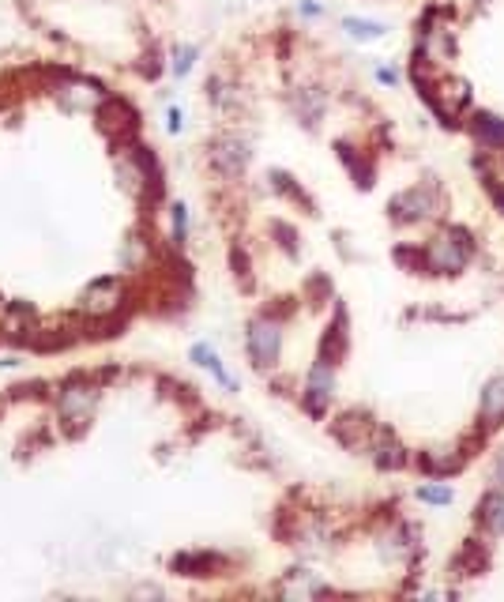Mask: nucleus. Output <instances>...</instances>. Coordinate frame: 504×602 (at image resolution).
<instances>
[{
  "mask_svg": "<svg viewBox=\"0 0 504 602\" xmlns=\"http://www.w3.org/2000/svg\"><path fill=\"white\" fill-rule=\"evenodd\" d=\"M467 256H470V237L463 234V230H448L444 237H436L433 241V249H429V260H433V268L436 271H459L467 264Z\"/></svg>",
  "mask_w": 504,
  "mask_h": 602,
  "instance_id": "nucleus-1",
  "label": "nucleus"
},
{
  "mask_svg": "<svg viewBox=\"0 0 504 602\" xmlns=\"http://www.w3.org/2000/svg\"><path fill=\"white\" fill-rule=\"evenodd\" d=\"M279 343H282L279 324H271V320H256V324L248 327V354H252V361H256L260 369L275 365V358H279Z\"/></svg>",
  "mask_w": 504,
  "mask_h": 602,
  "instance_id": "nucleus-2",
  "label": "nucleus"
},
{
  "mask_svg": "<svg viewBox=\"0 0 504 602\" xmlns=\"http://www.w3.org/2000/svg\"><path fill=\"white\" fill-rule=\"evenodd\" d=\"M396 215L403 218V222H414V218L433 215V192L429 189H414L407 196H399V200H396Z\"/></svg>",
  "mask_w": 504,
  "mask_h": 602,
  "instance_id": "nucleus-3",
  "label": "nucleus"
},
{
  "mask_svg": "<svg viewBox=\"0 0 504 602\" xmlns=\"http://www.w3.org/2000/svg\"><path fill=\"white\" fill-rule=\"evenodd\" d=\"M481 418L489 425L504 422V377H493L486 391H481Z\"/></svg>",
  "mask_w": 504,
  "mask_h": 602,
  "instance_id": "nucleus-4",
  "label": "nucleus"
},
{
  "mask_svg": "<svg viewBox=\"0 0 504 602\" xmlns=\"http://www.w3.org/2000/svg\"><path fill=\"white\" fill-rule=\"evenodd\" d=\"M192 358H196V365L211 369V373H215L218 380H222V384H226L229 391H237V380L226 373V365H222V361H218L215 354H211V346H207V343H196V346H192Z\"/></svg>",
  "mask_w": 504,
  "mask_h": 602,
  "instance_id": "nucleus-5",
  "label": "nucleus"
},
{
  "mask_svg": "<svg viewBox=\"0 0 504 602\" xmlns=\"http://www.w3.org/2000/svg\"><path fill=\"white\" fill-rule=\"evenodd\" d=\"M327 396H332V373L320 365L316 373L309 377V410L313 414H320L324 410V403H327Z\"/></svg>",
  "mask_w": 504,
  "mask_h": 602,
  "instance_id": "nucleus-6",
  "label": "nucleus"
},
{
  "mask_svg": "<svg viewBox=\"0 0 504 602\" xmlns=\"http://www.w3.org/2000/svg\"><path fill=\"white\" fill-rule=\"evenodd\" d=\"M474 128H478L481 144L504 147V120H500V117H489V113H481V117L474 120Z\"/></svg>",
  "mask_w": 504,
  "mask_h": 602,
  "instance_id": "nucleus-7",
  "label": "nucleus"
},
{
  "mask_svg": "<svg viewBox=\"0 0 504 602\" xmlns=\"http://www.w3.org/2000/svg\"><path fill=\"white\" fill-rule=\"evenodd\" d=\"M481 520H486L497 534H504V497L500 494L486 497V505H481Z\"/></svg>",
  "mask_w": 504,
  "mask_h": 602,
  "instance_id": "nucleus-8",
  "label": "nucleus"
},
{
  "mask_svg": "<svg viewBox=\"0 0 504 602\" xmlns=\"http://www.w3.org/2000/svg\"><path fill=\"white\" fill-rule=\"evenodd\" d=\"M343 27H346V35H354L358 42H372V38L384 35V23H365V19H343Z\"/></svg>",
  "mask_w": 504,
  "mask_h": 602,
  "instance_id": "nucleus-9",
  "label": "nucleus"
},
{
  "mask_svg": "<svg viewBox=\"0 0 504 602\" xmlns=\"http://www.w3.org/2000/svg\"><path fill=\"white\" fill-rule=\"evenodd\" d=\"M418 497L425 501V505H448V501H452V489L448 486H422Z\"/></svg>",
  "mask_w": 504,
  "mask_h": 602,
  "instance_id": "nucleus-10",
  "label": "nucleus"
},
{
  "mask_svg": "<svg viewBox=\"0 0 504 602\" xmlns=\"http://www.w3.org/2000/svg\"><path fill=\"white\" fill-rule=\"evenodd\" d=\"M196 61V49H181L177 53V64H173V72H177V75H184V72H189V64Z\"/></svg>",
  "mask_w": 504,
  "mask_h": 602,
  "instance_id": "nucleus-11",
  "label": "nucleus"
},
{
  "mask_svg": "<svg viewBox=\"0 0 504 602\" xmlns=\"http://www.w3.org/2000/svg\"><path fill=\"white\" fill-rule=\"evenodd\" d=\"M177 128H181V113H177V109H170V132H177Z\"/></svg>",
  "mask_w": 504,
  "mask_h": 602,
  "instance_id": "nucleus-12",
  "label": "nucleus"
},
{
  "mask_svg": "<svg viewBox=\"0 0 504 602\" xmlns=\"http://www.w3.org/2000/svg\"><path fill=\"white\" fill-rule=\"evenodd\" d=\"M301 12H305V15H320V4H309V0H305Z\"/></svg>",
  "mask_w": 504,
  "mask_h": 602,
  "instance_id": "nucleus-13",
  "label": "nucleus"
},
{
  "mask_svg": "<svg viewBox=\"0 0 504 602\" xmlns=\"http://www.w3.org/2000/svg\"><path fill=\"white\" fill-rule=\"evenodd\" d=\"M497 482H500V486H504V456L497 459Z\"/></svg>",
  "mask_w": 504,
  "mask_h": 602,
  "instance_id": "nucleus-14",
  "label": "nucleus"
}]
</instances>
